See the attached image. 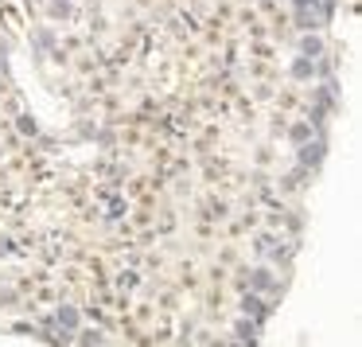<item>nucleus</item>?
Listing matches in <instances>:
<instances>
[{
	"label": "nucleus",
	"mask_w": 362,
	"mask_h": 347,
	"mask_svg": "<svg viewBox=\"0 0 362 347\" xmlns=\"http://www.w3.org/2000/svg\"><path fill=\"white\" fill-rule=\"evenodd\" d=\"M58 324H62V328H74V324H78V312H74V308H58Z\"/></svg>",
	"instance_id": "f257e3e1"
},
{
	"label": "nucleus",
	"mask_w": 362,
	"mask_h": 347,
	"mask_svg": "<svg viewBox=\"0 0 362 347\" xmlns=\"http://www.w3.org/2000/svg\"><path fill=\"white\" fill-rule=\"evenodd\" d=\"M304 51H308V55H319V39H316V35H312V39L304 43Z\"/></svg>",
	"instance_id": "f03ea898"
}]
</instances>
